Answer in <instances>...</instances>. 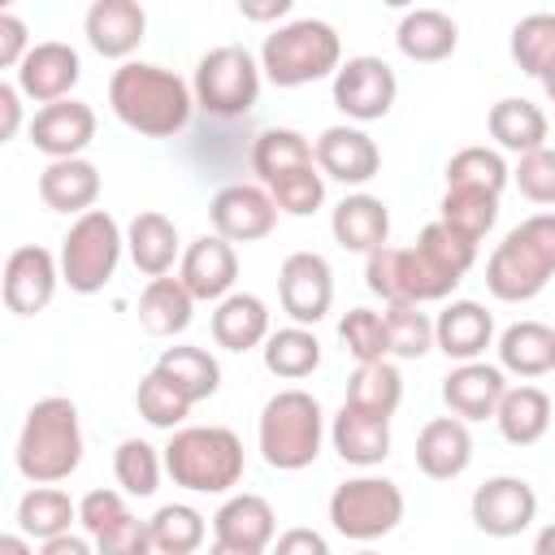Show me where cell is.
<instances>
[{"mask_svg":"<svg viewBox=\"0 0 555 555\" xmlns=\"http://www.w3.org/2000/svg\"><path fill=\"white\" fill-rule=\"evenodd\" d=\"M108 108L126 130L143 139H173L195 113V91L165 65L126 61L108 78Z\"/></svg>","mask_w":555,"mask_h":555,"instance_id":"1","label":"cell"},{"mask_svg":"<svg viewBox=\"0 0 555 555\" xmlns=\"http://www.w3.org/2000/svg\"><path fill=\"white\" fill-rule=\"evenodd\" d=\"M17 473L30 486H56L65 477H74V468L82 464V421H78V403L65 395H43L30 403L22 429H17V447H13Z\"/></svg>","mask_w":555,"mask_h":555,"instance_id":"2","label":"cell"},{"mask_svg":"<svg viewBox=\"0 0 555 555\" xmlns=\"http://www.w3.org/2000/svg\"><path fill=\"white\" fill-rule=\"evenodd\" d=\"M160 455H165V473L173 477V486L191 494H230L247 468L243 442L225 425H182L169 434Z\"/></svg>","mask_w":555,"mask_h":555,"instance_id":"3","label":"cell"},{"mask_svg":"<svg viewBox=\"0 0 555 555\" xmlns=\"http://www.w3.org/2000/svg\"><path fill=\"white\" fill-rule=\"evenodd\" d=\"M555 278V212H533L503 234L486 260V286L503 304H525Z\"/></svg>","mask_w":555,"mask_h":555,"instance_id":"4","label":"cell"},{"mask_svg":"<svg viewBox=\"0 0 555 555\" xmlns=\"http://www.w3.org/2000/svg\"><path fill=\"white\" fill-rule=\"evenodd\" d=\"M321 442H325V412H321L317 395H308L299 386H286L260 408L256 447H260L269 468L299 473V468L317 464Z\"/></svg>","mask_w":555,"mask_h":555,"instance_id":"5","label":"cell"},{"mask_svg":"<svg viewBox=\"0 0 555 555\" xmlns=\"http://www.w3.org/2000/svg\"><path fill=\"white\" fill-rule=\"evenodd\" d=\"M343 65V39L321 17H295L273 26L260 43V69L273 87H308L317 78H334Z\"/></svg>","mask_w":555,"mask_h":555,"instance_id":"6","label":"cell"},{"mask_svg":"<svg viewBox=\"0 0 555 555\" xmlns=\"http://www.w3.org/2000/svg\"><path fill=\"white\" fill-rule=\"evenodd\" d=\"M464 278L451 273L447 264H438L425 247H377L373 256H364V286L382 299V304H442Z\"/></svg>","mask_w":555,"mask_h":555,"instance_id":"7","label":"cell"},{"mask_svg":"<svg viewBox=\"0 0 555 555\" xmlns=\"http://www.w3.org/2000/svg\"><path fill=\"white\" fill-rule=\"evenodd\" d=\"M121 247H126V234L117 225L113 212L104 208H91L82 217H74L69 234L61 238V282L78 295H95L113 282L117 273V260H121Z\"/></svg>","mask_w":555,"mask_h":555,"instance_id":"8","label":"cell"},{"mask_svg":"<svg viewBox=\"0 0 555 555\" xmlns=\"http://www.w3.org/2000/svg\"><path fill=\"white\" fill-rule=\"evenodd\" d=\"M260 56H251L243 43H221L212 52L199 56L191 91H195V108H204L208 117H243L256 95H260Z\"/></svg>","mask_w":555,"mask_h":555,"instance_id":"9","label":"cell"},{"mask_svg":"<svg viewBox=\"0 0 555 555\" xmlns=\"http://www.w3.org/2000/svg\"><path fill=\"white\" fill-rule=\"evenodd\" d=\"M403 507H408L403 490L390 477L360 473V477H347L343 486H334V494H330V525L343 538H351V542H377V538L399 529Z\"/></svg>","mask_w":555,"mask_h":555,"instance_id":"10","label":"cell"},{"mask_svg":"<svg viewBox=\"0 0 555 555\" xmlns=\"http://www.w3.org/2000/svg\"><path fill=\"white\" fill-rule=\"evenodd\" d=\"M399 78L382 56H347L334 74V108L351 121H382L395 108Z\"/></svg>","mask_w":555,"mask_h":555,"instance_id":"11","label":"cell"},{"mask_svg":"<svg viewBox=\"0 0 555 555\" xmlns=\"http://www.w3.org/2000/svg\"><path fill=\"white\" fill-rule=\"evenodd\" d=\"M468 516L486 538H516L538 520V490L525 477L499 473L473 490Z\"/></svg>","mask_w":555,"mask_h":555,"instance_id":"12","label":"cell"},{"mask_svg":"<svg viewBox=\"0 0 555 555\" xmlns=\"http://www.w3.org/2000/svg\"><path fill=\"white\" fill-rule=\"evenodd\" d=\"M278 304L291 325H317L334 304V269L321 251H291L278 269Z\"/></svg>","mask_w":555,"mask_h":555,"instance_id":"13","label":"cell"},{"mask_svg":"<svg viewBox=\"0 0 555 555\" xmlns=\"http://www.w3.org/2000/svg\"><path fill=\"white\" fill-rule=\"evenodd\" d=\"M208 221H212V234H221L225 243H256V238H269L273 234L278 204L256 182H230V186H221L212 195Z\"/></svg>","mask_w":555,"mask_h":555,"instance_id":"14","label":"cell"},{"mask_svg":"<svg viewBox=\"0 0 555 555\" xmlns=\"http://www.w3.org/2000/svg\"><path fill=\"white\" fill-rule=\"evenodd\" d=\"M56 286H61V260H56L48 247L26 243V247H13V251H9L0 291H4V308H9L13 317H35V312H43V308L52 304Z\"/></svg>","mask_w":555,"mask_h":555,"instance_id":"15","label":"cell"},{"mask_svg":"<svg viewBox=\"0 0 555 555\" xmlns=\"http://www.w3.org/2000/svg\"><path fill=\"white\" fill-rule=\"evenodd\" d=\"M17 78V91L26 95V100H35L39 108H48V104H61V100H69V91L78 87V78H82V61H78V52L69 48V43H61V39H43V43H35L30 52H26V61L13 69Z\"/></svg>","mask_w":555,"mask_h":555,"instance_id":"16","label":"cell"},{"mask_svg":"<svg viewBox=\"0 0 555 555\" xmlns=\"http://www.w3.org/2000/svg\"><path fill=\"white\" fill-rule=\"evenodd\" d=\"M95 108L82 104V100H61V104H48L30 117V147L43 152L48 160H74L91 147L95 139Z\"/></svg>","mask_w":555,"mask_h":555,"instance_id":"17","label":"cell"},{"mask_svg":"<svg viewBox=\"0 0 555 555\" xmlns=\"http://www.w3.org/2000/svg\"><path fill=\"white\" fill-rule=\"evenodd\" d=\"M312 156H317V169L343 186H364L382 169V152L360 126H325L312 143Z\"/></svg>","mask_w":555,"mask_h":555,"instance_id":"18","label":"cell"},{"mask_svg":"<svg viewBox=\"0 0 555 555\" xmlns=\"http://www.w3.org/2000/svg\"><path fill=\"white\" fill-rule=\"evenodd\" d=\"M234 278H238V251L221 234H199L178 260V282L191 291V299L204 304H221L225 295H234Z\"/></svg>","mask_w":555,"mask_h":555,"instance_id":"19","label":"cell"},{"mask_svg":"<svg viewBox=\"0 0 555 555\" xmlns=\"http://www.w3.org/2000/svg\"><path fill=\"white\" fill-rule=\"evenodd\" d=\"M143 30H147V13L139 0H95L82 17V35H87L91 52L121 61V65L139 52Z\"/></svg>","mask_w":555,"mask_h":555,"instance_id":"20","label":"cell"},{"mask_svg":"<svg viewBox=\"0 0 555 555\" xmlns=\"http://www.w3.org/2000/svg\"><path fill=\"white\" fill-rule=\"evenodd\" d=\"M507 395V373L499 364H486V360H468V364H455L447 377H442V403L451 416H460L464 425L468 421H494L499 412V399Z\"/></svg>","mask_w":555,"mask_h":555,"instance_id":"21","label":"cell"},{"mask_svg":"<svg viewBox=\"0 0 555 555\" xmlns=\"http://www.w3.org/2000/svg\"><path fill=\"white\" fill-rule=\"evenodd\" d=\"M490 343H494V317L477 299H451L434 317V347L455 364L481 360Z\"/></svg>","mask_w":555,"mask_h":555,"instance_id":"22","label":"cell"},{"mask_svg":"<svg viewBox=\"0 0 555 555\" xmlns=\"http://www.w3.org/2000/svg\"><path fill=\"white\" fill-rule=\"evenodd\" d=\"M278 538V516L264 494H230L212 516V542L238 546V551H269Z\"/></svg>","mask_w":555,"mask_h":555,"instance_id":"23","label":"cell"},{"mask_svg":"<svg viewBox=\"0 0 555 555\" xmlns=\"http://www.w3.org/2000/svg\"><path fill=\"white\" fill-rule=\"evenodd\" d=\"M330 230H334V243L343 251H360V256H373L377 247H386L390 238V208L386 199L369 195V191H356V195H343L330 212Z\"/></svg>","mask_w":555,"mask_h":555,"instance_id":"24","label":"cell"},{"mask_svg":"<svg viewBox=\"0 0 555 555\" xmlns=\"http://www.w3.org/2000/svg\"><path fill=\"white\" fill-rule=\"evenodd\" d=\"M473 464V434L460 416H434L416 434V468L429 481H451Z\"/></svg>","mask_w":555,"mask_h":555,"instance_id":"25","label":"cell"},{"mask_svg":"<svg viewBox=\"0 0 555 555\" xmlns=\"http://www.w3.org/2000/svg\"><path fill=\"white\" fill-rule=\"evenodd\" d=\"M269 334H273L269 330V304L251 291H234L212 308V343L234 351V356L264 347Z\"/></svg>","mask_w":555,"mask_h":555,"instance_id":"26","label":"cell"},{"mask_svg":"<svg viewBox=\"0 0 555 555\" xmlns=\"http://www.w3.org/2000/svg\"><path fill=\"white\" fill-rule=\"evenodd\" d=\"M330 442L343 455V464L373 468V464H382L390 455V421L343 403L338 416H334V425H330Z\"/></svg>","mask_w":555,"mask_h":555,"instance_id":"27","label":"cell"},{"mask_svg":"<svg viewBox=\"0 0 555 555\" xmlns=\"http://www.w3.org/2000/svg\"><path fill=\"white\" fill-rule=\"evenodd\" d=\"M486 130H490V139L499 143V152H512V156L520 160V156L546 147V130H551V126H546V113H542L533 100H525V95H503L499 104H490Z\"/></svg>","mask_w":555,"mask_h":555,"instance_id":"28","label":"cell"},{"mask_svg":"<svg viewBox=\"0 0 555 555\" xmlns=\"http://www.w3.org/2000/svg\"><path fill=\"white\" fill-rule=\"evenodd\" d=\"M39 199L52 212H91L100 199V169L87 156L74 160H48V169L39 173Z\"/></svg>","mask_w":555,"mask_h":555,"instance_id":"29","label":"cell"},{"mask_svg":"<svg viewBox=\"0 0 555 555\" xmlns=\"http://www.w3.org/2000/svg\"><path fill=\"white\" fill-rule=\"evenodd\" d=\"M555 421V403L542 386H507V395L499 399V412H494V425L503 434V442L512 447H533Z\"/></svg>","mask_w":555,"mask_h":555,"instance_id":"30","label":"cell"},{"mask_svg":"<svg viewBox=\"0 0 555 555\" xmlns=\"http://www.w3.org/2000/svg\"><path fill=\"white\" fill-rule=\"evenodd\" d=\"M395 43L408 61H421V65H434V61H447L460 43V30L455 22L442 13V9H408L395 26Z\"/></svg>","mask_w":555,"mask_h":555,"instance_id":"31","label":"cell"},{"mask_svg":"<svg viewBox=\"0 0 555 555\" xmlns=\"http://www.w3.org/2000/svg\"><path fill=\"white\" fill-rule=\"evenodd\" d=\"M126 251L134 260V269L152 282V278H169L173 260H178V225L165 212H139L126 230Z\"/></svg>","mask_w":555,"mask_h":555,"instance_id":"32","label":"cell"},{"mask_svg":"<svg viewBox=\"0 0 555 555\" xmlns=\"http://www.w3.org/2000/svg\"><path fill=\"white\" fill-rule=\"evenodd\" d=\"M499 369L516 377H542L555 369V330L542 321H516L499 334Z\"/></svg>","mask_w":555,"mask_h":555,"instance_id":"33","label":"cell"},{"mask_svg":"<svg viewBox=\"0 0 555 555\" xmlns=\"http://www.w3.org/2000/svg\"><path fill=\"white\" fill-rule=\"evenodd\" d=\"M152 369H156L165 382H173V390L186 395L191 403L212 399L217 386H221V364H217V356L204 351V347H186V343H182V347H165Z\"/></svg>","mask_w":555,"mask_h":555,"instance_id":"34","label":"cell"},{"mask_svg":"<svg viewBox=\"0 0 555 555\" xmlns=\"http://www.w3.org/2000/svg\"><path fill=\"white\" fill-rule=\"evenodd\" d=\"M191 312H195V299L178 278H152L143 286V295H139V325L152 338L182 334L191 325Z\"/></svg>","mask_w":555,"mask_h":555,"instance_id":"35","label":"cell"},{"mask_svg":"<svg viewBox=\"0 0 555 555\" xmlns=\"http://www.w3.org/2000/svg\"><path fill=\"white\" fill-rule=\"evenodd\" d=\"M74 520H78V503L61 486H30L17 499V533H26L35 542H52V538L69 533Z\"/></svg>","mask_w":555,"mask_h":555,"instance_id":"36","label":"cell"},{"mask_svg":"<svg viewBox=\"0 0 555 555\" xmlns=\"http://www.w3.org/2000/svg\"><path fill=\"white\" fill-rule=\"evenodd\" d=\"M304 165H317V156H312V143H308L299 130H291V126H269V130H260V134L251 139V169H256L260 186L286 178V173H295V169H304Z\"/></svg>","mask_w":555,"mask_h":555,"instance_id":"37","label":"cell"},{"mask_svg":"<svg viewBox=\"0 0 555 555\" xmlns=\"http://www.w3.org/2000/svg\"><path fill=\"white\" fill-rule=\"evenodd\" d=\"M264 356V369L282 382H299V377H312L321 369V343L308 325H282L264 338L260 347Z\"/></svg>","mask_w":555,"mask_h":555,"instance_id":"38","label":"cell"},{"mask_svg":"<svg viewBox=\"0 0 555 555\" xmlns=\"http://www.w3.org/2000/svg\"><path fill=\"white\" fill-rule=\"evenodd\" d=\"M351 408L360 412H373V416H395L399 403H403V377L390 360H377V364H356V373L347 377V399Z\"/></svg>","mask_w":555,"mask_h":555,"instance_id":"39","label":"cell"},{"mask_svg":"<svg viewBox=\"0 0 555 555\" xmlns=\"http://www.w3.org/2000/svg\"><path fill=\"white\" fill-rule=\"evenodd\" d=\"M438 221H447L451 230L481 243L499 221V195L477 191V186H447L442 204H438Z\"/></svg>","mask_w":555,"mask_h":555,"instance_id":"40","label":"cell"},{"mask_svg":"<svg viewBox=\"0 0 555 555\" xmlns=\"http://www.w3.org/2000/svg\"><path fill=\"white\" fill-rule=\"evenodd\" d=\"M147 525H152L156 555H195L208 538V520L191 503H165V507H156V516Z\"/></svg>","mask_w":555,"mask_h":555,"instance_id":"41","label":"cell"},{"mask_svg":"<svg viewBox=\"0 0 555 555\" xmlns=\"http://www.w3.org/2000/svg\"><path fill=\"white\" fill-rule=\"evenodd\" d=\"M160 473H165V455L152 442H143V438H121L117 442V451H113V477H117L121 494H134V499L156 494Z\"/></svg>","mask_w":555,"mask_h":555,"instance_id":"42","label":"cell"},{"mask_svg":"<svg viewBox=\"0 0 555 555\" xmlns=\"http://www.w3.org/2000/svg\"><path fill=\"white\" fill-rule=\"evenodd\" d=\"M512 182V169L503 160L499 147H460L451 160H447V186H477V191H490V195H503V186Z\"/></svg>","mask_w":555,"mask_h":555,"instance_id":"43","label":"cell"},{"mask_svg":"<svg viewBox=\"0 0 555 555\" xmlns=\"http://www.w3.org/2000/svg\"><path fill=\"white\" fill-rule=\"evenodd\" d=\"M512 61L529 74V78H542L551 65H555V13H529L512 26Z\"/></svg>","mask_w":555,"mask_h":555,"instance_id":"44","label":"cell"},{"mask_svg":"<svg viewBox=\"0 0 555 555\" xmlns=\"http://www.w3.org/2000/svg\"><path fill=\"white\" fill-rule=\"evenodd\" d=\"M134 408H139V416L147 421V425H156V429H182V421L191 416V399L186 395H178L173 390V382H165L156 369H147L143 377H139V390H134Z\"/></svg>","mask_w":555,"mask_h":555,"instance_id":"45","label":"cell"},{"mask_svg":"<svg viewBox=\"0 0 555 555\" xmlns=\"http://www.w3.org/2000/svg\"><path fill=\"white\" fill-rule=\"evenodd\" d=\"M386 338H390V356L399 360H421L434 351V317L421 312L416 304H386Z\"/></svg>","mask_w":555,"mask_h":555,"instance_id":"46","label":"cell"},{"mask_svg":"<svg viewBox=\"0 0 555 555\" xmlns=\"http://www.w3.org/2000/svg\"><path fill=\"white\" fill-rule=\"evenodd\" d=\"M338 338L347 347V356L356 364H377L390 356V338H386V317L373 308H351L338 321Z\"/></svg>","mask_w":555,"mask_h":555,"instance_id":"47","label":"cell"},{"mask_svg":"<svg viewBox=\"0 0 555 555\" xmlns=\"http://www.w3.org/2000/svg\"><path fill=\"white\" fill-rule=\"evenodd\" d=\"M264 191L273 195L278 212H286V217H312V212L325 204V173H321L317 165H304V169H295V173H286V178H278V182H269Z\"/></svg>","mask_w":555,"mask_h":555,"instance_id":"48","label":"cell"},{"mask_svg":"<svg viewBox=\"0 0 555 555\" xmlns=\"http://www.w3.org/2000/svg\"><path fill=\"white\" fill-rule=\"evenodd\" d=\"M416 247H425L438 264H447L451 273H468L473 269V260H477V238H468V234H460V230H451L447 221H429L425 230H421V238H416Z\"/></svg>","mask_w":555,"mask_h":555,"instance_id":"49","label":"cell"},{"mask_svg":"<svg viewBox=\"0 0 555 555\" xmlns=\"http://www.w3.org/2000/svg\"><path fill=\"white\" fill-rule=\"evenodd\" d=\"M512 182L529 204H555V147L546 143V147L520 156L512 169Z\"/></svg>","mask_w":555,"mask_h":555,"instance_id":"50","label":"cell"},{"mask_svg":"<svg viewBox=\"0 0 555 555\" xmlns=\"http://www.w3.org/2000/svg\"><path fill=\"white\" fill-rule=\"evenodd\" d=\"M130 507H126V494L121 490H87L78 499V525L87 529V538L95 542L100 533H108L117 520H126Z\"/></svg>","mask_w":555,"mask_h":555,"instance_id":"51","label":"cell"},{"mask_svg":"<svg viewBox=\"0 0 555 555\" xmlns=\"http://www.w3.org/2000/svg\"><path fill=\"white\" fill-rule=\"evenodd\" d=\"M95 551H100V555H156V546H152V525L130 512L126 520H117L108 533L95 538Z\"/></svg>","mask_w":555,"mask_h":555,"instance_id":"52","label":"cell"},{"mask_svg":"<svg viewBox=\"0 0 555 555\" xmlns=\"http://www.w3.org/2000/svg\"><path fill=\"white\" fill-rule=\"evenodd\" d=\"M30 48H35V43H30L26 22H22L17 13H0V65H4V69H17Z\"/></svg>","mask_w":555,"mask_h":555,"instance_id":"53","label":"cell"},{"mask_svg":"<svg viewBox=\"0 0 555 555\" xmlns=\"http://www.w3.org/2000/svg\"><path fill=\"white\" fill-rule=\"evenodd\" d=\"M269 555H330V542H325L317 529L295 525V529H286V533H278V538H273Z\"/></svg>","mask_w":555,"mask_h":555,"instance_id":"54","label":"cell"},{"mask_svg":"<svg viewBox=\"0 0 555 555\" xmlns=\"http://www.w3.org/2000/svg\"><path fill=\"white\" fill-rule=\"evenodd\" d=\"M22 91L17 82H0V139H13L22 130Z\"/></svg>","mask_w":555,"mask_h":555,"instance_id":"55","label":"cell"},{"mask_svg":"<svg viewBox=\"0 0 555 555\" xmlns=\"http://www.w3.org/2000/svg\"><path fill=\"white\" fill-rule=\"evenodd\" d=\"M39 555H100V551H95V542H87L78 533H61L52 542H39Z\"/></svg>","mask_w":555,"mask_h":555,"instance_id":"56","label":"cell"},{"mask_svg":"<svg viewBox=\"0 0 555 555\" xmlns=\"http://www.w3.org/2000/svg\"><path fill=\"white\" fill-rule=\"evenodd\" d=\"M238 13H243L247 22H278V17H286V13H291V0H264V4L243 0V4H238Z\"/></svg>","mask_w":555,"mask_h":555,"instance_id":"57","label":"cell"},{"mask_svg":"<svg viewBox=\"0 0 555 555\" xmlns=\"http://www.w3.org/2000/svg\"><path fill=\"white\" fill-rule=\"evenodd\" d=\"M0 555H39V551H30V538L26 533H4L0 538Z\"/></svg>","mask_w":555,"mask_h":555,"instance_id":"58","label":"cell"},{"mask_svg":"<svg viewBox=\"0 0 555 555\" xmlns=\"http://www.w3.org/2000/svg\"><path fill=\"white\" fill-rule=\"evenodd\" d=\"M533 555H555V525H542L533 538Z\"/></svg>","mask_w":555,"mask_h":555,"instance_id":"59","label":"cell"},{"mask_svg":"<svg viewBox=\"0 0 555 555\" xmlns=\"http://www.w3.org/2000/svg\"><path fill=\"white\" fill-rule=\"evenodd\" d=\"M208 555H264V551H238V546H225V542H212Z\"/></svg>","mask_w":555,"mask_h":555,"instance_id":"60","label":"cell"},{"mask_svg":"<svg viewBox=\"0 0 555 555\" xmlns=\"http://www.w3.org/2000/svg\"><path fill=\"white\" fill-rule=\"evenodd\" d=\"M538 82H542V91H546V100L555 104V65H551V69H546V74H542Z\"/></svg>","mask_w":555,"mask_h":555,"instance_id":"61","label":"cell"},{"mask_svg":"<svg viewBox=\"0 0 555 555\" xmlns=\"http://www.w3.org/2000/svg\"><path fill=\"white\" fill-rule=\"evenodd\" d=\"M356 555H377V551H356Z\"/></svg>","mask_w":555,"mask_h":555,"instance_id":"62","label":"cell"}]
</instances>
